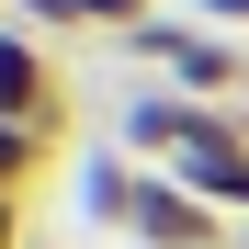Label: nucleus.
Segmentation results:
<instances>
[{"mask_svg": "<svg viewBox=\"0 0 249 249\" xmlns=\"http://www.w3.org/2000/svg\"><path fill=\"white\" fill-rule=\"evenodd\" d=\"M124 46H136V57H159V68H170L193 102H227L238 79H249V57L227 46V34H204V23H136Z\"/></svg>", "mask_w": 249, "mask_h": 249, "instance_id": "obj_2", "label": "nucleus"}, {"mask_svg": "<svg viewBox=\"0 0 249 249\" xmlns=\"http://www.w3.org/2000/svg\"><path fill=\"white\" fill-rule=\"evenodd\" d=\"M0 23H12V0H0Z\"/></svg>", "mask_w": 249, "mask_h": 249, "instance_id": "obj_9", "label": "nucleus"}, {"mask_svg": "<svg viewBox=\"0 0 249 249\" xmlns=\"http://www.w3.org/2000/svg\"><path fill=\"white\" fill-rule=\"evenodd\" d=\"M0 124H57V46L34 23H0Z\"/></svg>", "mask_w": 249, "mask_h": 249, "instance_id": "obj_4", "label": "nucleus"}, {"mask_svg": "<svg viewBox=\"0 0 249 249\" xmlns=\"http://www.w3.org/2000/svg\"><path fill=\"white\" fill-rule=\"evenodd\" d=\"M0 249H23V204H0Z\"/></svg>", "mask_w": 249, "mask_h": 249, "instance_id": "obj_8", "label": "nucleus"}, {"mask_svg": "<svg viewBox=\"0 0 249 249\" xmlns=\"http://www.w3.org/2000/svg\"><path fill=\"white\" fill-rule=\"evenodd\" d=\"M170 181L204 193L215 215H249V136H238V113H204V136L170 159Z\"/></svg>", "mask_w": 249, "mask_h": 249, "instance_id": "obj_3", "label": "nucleus"}, {"mask_svg": "<svg viewBox=\"0 0 249 249\" xmlns=\"http://www.w3.org/2000/svg\"><path fill=\"white\" fill-rule=\"evenodd\" d=\"M91 215L124 227V238H147V249H227L204 193H181L170 170H124V159H102V170H91Z\"/></svg>", "mask_w": 249, "mask_h": 249, "instance_id": "obj_1", "label": "nucleus"}, {"mask_svg": "<svg viewBox=\"0 0 249 249\" xmlns=\"http://www.w3.org/2000/svg\"><path fill=\"white\" fill-rule=\"evenodd\" d=\"M12 23H34V34H79V23H91V0H12Z\"/></svg>", "mask_w": 249, "mask_h": 249, "instance_id": "obj_6", "label": "nucleus"}, {"mask_svg": "<svg viewBox=\"0 0 249 249\" xmlns=\"http://www.w3.org/2000/svg\"><path fill=\"white\" fill-rule=\"evenodd\" d=\"M46 159H57V124H0V204H34Z\"/></svg>", "mask_w": 249, "mask_h": 249, "instance_id": "obj_5", "label": "nucleus"}, {"mask_svg": "<svg viewBox=\"0 0 249 249\" xmlns=\"http://www.w3.org/2000/svg\"><path fill=\"white\" fill-rule=\"evenodd\" d=\"M204 23H249V0H204Z\"/></svg>", "mask_w": 249, "mask_h": 249, "instance_id": "obj_7", "label": "nucleus"}]
</instances>
